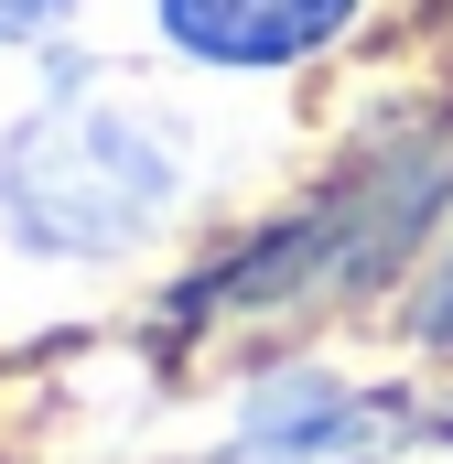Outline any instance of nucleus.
<instances>
[{
	"instance_id": "1",
	"label": "nucleus",
	"mask_w": 453,
	"mask_h": 464,
	"mask_svg": "<svg viewBox=\"0 0 453 464\" xmlns=\"http://www.w3.org/2000/svg\"><path fill=\"white\" fill-rule=\"evenodd\" d=\"M184 206V130L119 87L65 76L0 140V227L33 259H130Z\"/></svg>"
},
{
	"instance_id": "2",
	"label": "nucleus",
	"mask_w": 453,
	"mask_h": 464,
	"mask_svg": "<svg viewBox=\"0 0 453 464\" xmlns=\"http://www.w3.org/2000/svg\"><path fill=\"white\" fill-rule=\"evenodd\" d=\"M443 184H453V151H443V140H410V151L345 173L324 206H303L292 227H270L259 248H237L226 270H206L195 314H270V303L335 292V281H356V270L400 259L421 217H443Z\"/></svg>"
},
{
	"instance_id": "3",
	"label": "nucleus",
	"mask_w": 453,
	"mask_h": 464,
	"mask_svg": "<svg viewBox=\"0 0 453 464\" xmlns=\"http://www.w3.org/2000/svg\"><path fill=\"white\" fill-rule=\"evenodd\" d=\"M367 22V0H151V33L206 76H292L335 54Z\"/></svg>"
},
{
	"instance_id": "4",
	"label": "nucleus",
	"mask_w": 453,
	"mask_h": 464,
	"mask_svg": "<svg viewBox=\"0 0 453 464\" xmlns=\"http://www.w3.org/2000/svg\"><path fill=\"white\" fill-rule=\"evenodd\" d=\"M400 411L378 389H345L324 367H281L270 389H248V421H237V464H356L378 454Z\"/></svg>"
},
{
	"instance_id": "5",
	"label": "nucleus",
	"mask_w": 453,
	"mask_h": 464,
	"mask_svg": "<svg viewBox=\"0 0 453 464\" xmlns=\"http://www.w3.org/2000/svg\"><path fill=\"white\" fill-rule=\"evenodd\" d=\"M410 346L453 356V227L432 237V259H421V281H410Z\"/></svg>"
},
{
	"instance_id": "6",
	"label": "nucleus",
	"mask_w": 453,
	"mask_h": 464,
	"mask_svg": "<svg viewBox=\"0 0 453 464\" xmlns=\"http://www.w3.org/2000/svg\"><path fill=\"white\" fill-rule=\"evenodd\" d=\"M76 22V0H0V44H54Z\"/></svg>"
}]
</instances>
